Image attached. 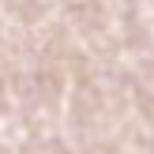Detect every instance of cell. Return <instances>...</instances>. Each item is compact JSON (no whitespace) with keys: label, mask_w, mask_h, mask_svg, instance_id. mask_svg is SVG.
I'll return each mask as SVG.
<instances>
[]
</instances>
